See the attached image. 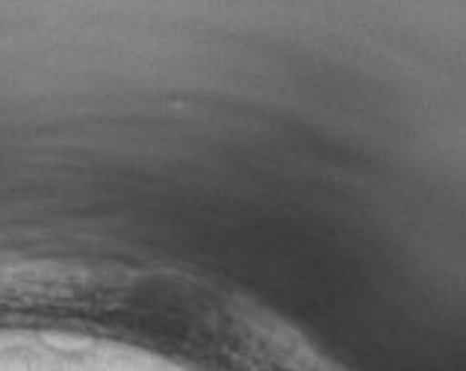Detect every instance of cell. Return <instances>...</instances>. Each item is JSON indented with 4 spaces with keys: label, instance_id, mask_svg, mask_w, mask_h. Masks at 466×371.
Wrapping results in <instances>:
<instances>
[{
    "label": "cell",
    "instance_id": "obj_1",
    "mask_svg": "<svg viewBox=\"0 0 466 371\" xmlns=\"http://www.w3.org/2000/svg\"><path fill=\"white\" fill-rule=\"evenodd\" d=\"M51 348H59V351H89L92 342L83 339V336H45Z\"/></svg>",
    "mask_w": 466,
    "mask_h": 371
}]
</instances>
